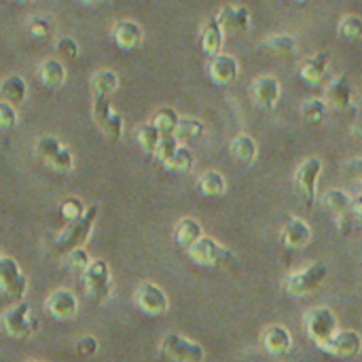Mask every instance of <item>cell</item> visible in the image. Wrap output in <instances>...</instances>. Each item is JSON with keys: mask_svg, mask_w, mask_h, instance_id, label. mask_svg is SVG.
Listing matches in <instances>:
<instances>
[{"mask_svg": "<svg viewBox=\"0 0 362 362\" xmlns=\"http://www.w3.org/2000/svg\"><path fill=\"white\" fill-rule=\"evenodd\" d=\"M98 212L100 208L93 204L85 210L83 218L74 221V223H68L66 229L55 238L53 242V252L59 255V257H66L70 250L74 248H83L87 244V240L91 238L93 233V225H95V218H98Z\"/></svg>", "mask_w": 362, "mask_h": 362, "instance_id": "cell-1", "label": "cell"}, {"mask_svg": "<svg viewBox=\"0 0 362 362\" xmlns=\"http://www.w3.org/2000/svg\"><path fill=\"white\" fill-rule=\"evenodd\" d=\"M327 278H329V267L325 263H312L299 272L288 274L282 280V291L291 297H305V295L318 291Z\"/></svg>", "mask_w": 362, "mask_h": 362, "instance_id": "cell-2", "label": "cell"}, {"mask_svg": "<svg viewBox=\"0 0 362 362\" xmlns=\"http://www.w3.org/2000/svg\"><path fill=\"white\" fill-rule=\"evenodd\" d=\"M303 329H305L308 339L320 348L325 341H329L339 331V322L331 308L318 305V308L308 310V314L303 316Z\"/></svg>", "mask_w": 362, "mask_h": 362, "instance_id": "cell-3", "label": "cell"}, {"mask_svg": "<svg viewBox=\"0 0 362 362\" xmlns=\"http://www.w3.org/2000/svg\"><path fill=\"white\" fill-rule=\"evenodd\" d=\"M0 327L4 335H8L11 339H30L36 333L38 322L30 318V305L25 301H19L2 312Z\"/></svg>", "mask_w": 362, "mask_h": 362, "instance_id": "cell-4", "label": "cell"}, {"mask_svg": "<svg viewBox=\"0 0 362 362\" xmlns=\"http://www.w3.org/2000/svg\"><path fill=\"white\" fill-rule=\"evenodd\" d=\"M322 174V159L320 157H308L299 163V168L295 170L293 176V185L297 195L303 199V204L308 208H312V204L316 202V193H318V180Z\"/></svg>", "mask_w": 362, "mask_h": 362, "instance_id": "cell-5", "label": "cell"}, {"mask_svg": "<svg viewBox=\"0 0 362 362\" xmlns=\"http://www.w3.org/2000/svg\"><path fill=\"white\" fill-rule=\"evenodd\" d=\"M187 255H189V259H191L195 265H199V267H210V269H214V267H225V265H229V263L233 261L231 250L225 248L218 240L208 238V235H204L197 244H193V246L187 250Z\"/></svg>", "mask_w": 362, "mask_h": 362, "instance_id": "cell-6", "label": "cell"}, {"mask_svg": "<svg viewBox=\"0 0 362 362\" xmlns=\"http://www.w3.org/2000/svg\"><path fill=\"white\" fill-rule=\"evenodd\" d=\"M161 354L172 362H204L206 350L199 341H193L178 333H168L159 346Z\"/></svg>", "mask_w": 362, "mask_h": 362, "instance_id": "cell-7", "label": "cell"}, {"mask_svg": "<svg viewBox=\"0 0 362 362\" xmlns=\"http://www.w3.org/2000/svg\"><path fill=\"white\" fill-rule=\"evenodd\" d=\"M83 284L91 301L104 303L108 301L112 293V278H110V267L106 261H91L89 267L83 272Z\"/></svg>", "mask_w": 362, "mask_h": 362, "instance_id": "cell-8", "label": "cell"}, {"mask_svg": "<svg viewBox=\"0 0 362 362\" xmlns=\"http://www.w3.org/2000/svg\"><path fill=\"white\" fill-rule=\"evenodd\" d=\"M91 115H93L95 125H98L110 140H121V138H123L125 121H123V117L112 108V104H110L108 98H104V95L93 98Z\"/></svg>", "mask_w": 362, "mask_h": 362, "instance_id": "cell-9", "label": "cell"}, {"mask_svg": "<svg viewBox=\"0 0 362 362\" xmlns=\"http://www.w3.org/2000/svg\"><path fill=\"white\" fill-rule=\"evenodd\" d=\"M134 301L146 316H163L170 310L165 291L153 282H140L134 291Z\"/></svg>", "mask_w": 362, "mask_h": 362, "instance_id": "cell-10", "label": "cell"}, {"mask_svg": "<svg viewBox=\"0 0 362 362\" xmlns=\"http://www.w3.org/2000/svg\"><path fill=\"white\" fill-rule=\"evenodd\" d=\"M0 291L13 299H23L28 291V278L23 276L19 263L6 255H0Z\"/></svg>", "mask_w": 362, "mask_h": 362, "instance_id": "cell-11", "label": "cell"}, {"mask_svg": "<svg viewBox=\"0 0 362 362\" xmlns=\"http://www.w3.org/2000/svg\"><path fill=\"white\" fill-rule=\"evenodd\" d=\"M214 19L218 21V25H221L225 36L244 34L252 25L250 8L244 6V4H225V6H221Z\"/></svg>", "mask_w": 362, "mask_h": 362, "instance_id": "cell-12", "label": "cell"}, {"mask_svg": "<svg viewBox=\"0 0 362 362\" xmlns=\"http://www.w3.org/2000/svg\"><path fill=\"white\" fill-rule=\"evenodd\" d=\"M318 350L335 356V358H354L362 352V335L354 329L337 331L329 341H325Z\"/></svg>", "mask_w": 362, "mask_h": 362, "instance_id": "cell-13", "label": "cell"}, {"mask_svg": "<svg viewBox=\"0 0 362 362\" xmlns=\"http://www.w3.org/2000/svg\"><path fill=\"white\" fill-rule=\"evenodd\" d=\"M45 310L49 312L51 318L59 320V322H66L70 318L76 316L78 312V299L72 291L68 288H57L53 291L47 299H45Z\"/></svg>", "mask_w": 362, "mask_h": 362, "instance_id": "cell-14", "label": "cell"}, {"mask_svg": "<svg viewBox=\"0 0 362 362\" xmlns=\"http://www.w3.org/2000/svg\"><path fill=\"white\" fill-rule=\"evenodd\" d=\"M327 104L337 110V112H348L354 106V85L350 83V78L346 74L335 76L329 85H327V93H325Z\"/></svg>", "mask_w": 362, "mask_h": 362, "instance_id": "cell-15", "label": "cell"}, {"mask_svg": "<svg viewBox=\"0 0 362 362\" xmlns=\"http://www.w3.org/2000/svg\"><path fill=\"white\" fill-rule=\"evenodd\" d=\"M312 238H314L312 227L308 225V221H303L299 216H288L280 231V240H282L284 248H288V250H303L312 242Z\"/></svg>", "mask_w": 362, "mask_h": 362, "instance_id": "cell-16", "label": "cell"}, {"mask_svg": "<svg viewBox=\"0 0 362 362\" xmlns=\"http://www.w3.org/2000/svg\"><path fill=\"white\" fill-rule=\"evenodd\" d=\"M252 100L259 108L263 110H274L278 106V100H280V93H282V87H280V81L274 76V74H261L255 78L252 83Z\"/></svg>", "mask_w": 362, "mask_h": 362, "instance_id": "cell-17", "label": "cell"}, {"mask_svg": "<svg viewBox=\"0 0 362 362\" xmlns=\"http://www.w3.org/2000/svg\"><path fill=\"white\" fill-rule=\"evenodd\" d=\"M208 74L214 85H231L240 76V62L229 53H218L208 62Z\"/></svg>", "mask_w": 362, "mask_h": 362, "instance_id": "cell-18", "label": "cell"}, {"mask_svg": "<svg viewBox=\"0 0 362 362\" xmlns=\"http://www.w3.org/2000/svg\"><path fill=\"white\" fill-rule=\"evenodd\" d=\"M261 344L269 356H286L293 350V335L284 325H272L263 331Z\"/></svg>", "mask_w": 362, "mask_h": 362, "instance_id": "cell-19", "label": "cell"}, {"mask_svg": "<svg viewBox=\"0 0 362 362\" xmlns=\"http://www.w3.org/2000/svg\"><path fill=\"white\" fill-rule=\"evenodd\" d=\"M144 32L142 25L134 19H121L112 25V40L123 51H134L142 45Z\"/></svg>", "mask_w": 362, "mask_h": 362, "instance_id": "cell-20", "label": "cell"}, {"mask_svg": "<svg viewBox=\"0 0 362 362\" xmlns=\"http://www.w3.org/2000/svg\"><path fill=\"white\" fill-rule=\"evenodd\" d=\"M229 153H231V159L242 165V168H250L255 161H257V155H259V146L255 142L252 136L248 134H238L231 144H229Z\"/></svg>", "mask_w": 362, "mask_h": 362, "instance_id": "cell-21", "label": "cell"}, {"mask_svg": "<svg viewBox=\"0 0 362 362\" xmlns=\"http://www.w3.org/2000/svg\"><path fill=\"white\" fill-rule=\"evenodd\" d=\"M329 64H331V55L327 51H320L312 57H308L301 68H299V76L308 83V85H318L325 81L327 72H329Z\"/></svg>", "mask_w": 362, "mask_h": 362, "instance_id": "cell-22", "label": "cell"}, {"mask_svg": "<svg viewBox=\"0 0 362 362\" xmlns=\"http://www.w3.org/2000/svg\"><path fill=\"white\" fill-rule=\"evenodd\" d=\"M38 76H40V83L47 89H59V87H64V83L68 78V70H66V64L59 57H45L40 62Z\"/></svg>", "mask_w": 362, "mask_h": 362, "instance_id": "cell-23", "label": "cell"}, {"mask_svg": "<svg viewBox=\"0 0 362 362\" xmlns=\"http://www.w3.org/2000/svg\"><path fill=\"white\" fill-rule=\"evenodd\" d=\"M320 202L325 210H329L337 218H346L352 214V195L344 189H329L327 193H322Z\"/></svg>", "mask_w": 362, "mask_h": 362, "instance_id": "cell-24", "label": "cell"}, {"mask_svg": "<svg viewBox=\"0 0 362 362\" xmlns=\"http://www.w3.org/2000/svg\"><path fill=\"white\" fill-rule=\"evenodd\" d=\"M223 42H225V34L218 25L216 19H210L204 23L202 28V34H199V45H202V51L208 55V57H214L218 53H223Z\"/></svg>", "mask_w": 362, "mask_h": 362, "instance_id": "cell-25", "label": "cell"}, {"mask_svg": "<svg viewBox=\"0 0 362 362\" xmlns=\"http://www.w3.org/2000/svg\"><path fill=\"white\" fill-rule=\"evenodd\" d=\"M204 238V229L199 225V221L191 218V216H185L176 223L174 227V240L178 246H182L185 250H189L193 244H197L199 240Z\"/></svg>", "mask_w": 362, "mask_h": 362, "instance_id": "cell-26", "label": "cell"}, {"mask_svg": "<svg viewBox=\"0 0 362 362\" xmlns=\"http://www.w3.org/2000/svg\"><path fill=\"white\" fill-rule=\"evenodd\" d=\"M197 191L206 197H221L227 193V178L218 170H206L197 178Z\"/></svg>", "mask_w": 362, "mask_h": 362, "instance_id": "cell-27", "label": "cell"}, {"mask_svg": "<svg viewBox=\"0 0 362 362\" xmlns=\"http://www.w3.org/2000/svg\"><path fill=\"white\" fill-rule=\"evenodd\" d=\"M28 95V85L25 78L19 74H8L0 81V98L13 106L21 104Z\"/></svg>", "mask_w": 362, "mask_h": 362, "instance_id": "cell-28", "label": "cell"}, {"mask_svg": "<svg viewBox=\"0 0 362 362\" xmlns=\"http://www.w3.org/2000/svg\"><path fill=\"white\" fill-rule=\"evenodd\" d=\"M91 93L93 98L98 95H104V98H110L117 89H119V74L108 70V68H102V70H95L91 74Z\"/></svg>", "mask_w": 362, "mask_h": 362, "instance_id": "cell-29", "label": "cell"}, {"mask_svg": "<svg viewBox=\"0 0 362 362\" xmlns=\"http://www.w3.org/2000/svg\"><path fill=\"white\" fill-rule=\"evenodd\" d=\"M263 47L269 53L278 55V57H291L297 51V38L291 36V34H286V32H282V34H269L263 40Z\"/></svg>", "mask_w": 362, "mask_h": 362, "instance_id": "cell-30", "label": "cell"}, {"mask_svg": "<svg viewBox=\"0 0 362 362\" xmlns=\"http://www.w3.org/2000/svg\"><path fill=\"white\" fill-rule=\"evenodd\" d=\"M299 112L308 125H320L329 115V104L322 98H308V100H303Z\"/></svg>", "mask_w": 362, "mask_h": 362, "instance_id": "cell-31", "label": "cell"}, {"mask_svg": "<svg viewBox=\"0 0 362 362\" xmlns=\"http://www.w3.org/2000/svg\"><path fill=\"white\" fill-rule=\"evenodd\" d=\"M204 132H206L204 121H199V119H195V117H180L174 136H176V140H178L180 144H187V142L199 140V138L204 136Z\"/></svg>", "mask_w": 362, "mask_h": 362, "instance_id": "cell-32", "label": "cell"}, {"mask_svg": "<svg viewBox=\"0 0 362 362\" xmlns=\"http://www.w3.org/2000/svg\"><path fill=\"white\" fill-rule=\"evenodd\" d=\"M193 151L187 146V144H180L170 159H165L161 165L168 170V172H174V174H189L191 168H193Z\"/></svg>", "mask_w": 362, "mask_h": 362, "instance_id": "cell-33", "label": "cell"}, {"mask_svg": "<svg viewBox=\"0 0 362 362\" xmlns=\"http://www.w3.org/2000/svg\"><path fill=\"white\" fill-rule=\"evenodd\" d=\"M161 138H163V136L159 134V129H157L153 123H144V125H140L138 132H136V140H138L140 148H142L148 157H155Z\"/></svg>", "mask_w": 362, "mask_h": 362, "instance_id": "cell-34", "label": "cell"}, {"mask_svg": "<svg viewBox=\"0 0 362 362\" xmlns=\"http://www.w3.org/2000/svg\"><path fill=\"white\" fill-rule=\"evenodd\" d=\"M178 121H180V115L174 108L165 106V108H159L155 112V117H153L151 123L159 129L161 136H174V132L178 127Z\"/></svg>", "mask_w": 362, "mask_h": 362, "instance_id": "cell-35", "label": "cell"}, {"mask_svg": "<svg viewBox=\"0 0 362 362\" xmlns=\"http://www.w3.org/2000/svg\"><path fill=\"white\" fill-rule=\"evenodd\" d=\"M337 32L346 40H362V19L358 15H346L337 23Z\"/></svg>", "mask_w": 362, "mask_h": 362, "instance_id": "cell-36", "label": "cell"}, {"mask_svg": "<svg viewBox=\"0 0 362 362\" xmlns=\"http://www.w3.org/2000/svg\"><path fill=\"white\" fill-rule=\"evenodd\" d=\"M55 51L62 57V62H74L78 57V53H81V47H78L74 36L64 34V36L55 38Z\"/></svg>", "mask_w": 362, "mask_h": 362, "instance_id": "cell-37", "label": "cell"}, {"mask_svg": "<svg viewBox=\"0 0 362 362\" xmlns=\"http://www.w3.org/2000/svg\"><path fill=\"white\" fill-rule=\"evenodd\" d=\"M45 165H49L53 172H57V174H68V172H72V168H74V155H72V151L68 148V146H62Z\"/></svg>", "mask_w": 362, "mask_h": 362, "instance_id": "cell-38", "label": "cell"}, {"mask_svg": "<svg viewBox=\"0 0 362 362\" xmlns=\"http://www.w3.org/2000/svg\"><path fill=\"white\" fill-rule=\"evenodd\" d=\"M55 23L49 15H34L30 21H28V32L32 38H47L51 36Z\"/></svg>", "mask_w": 362, "mask_h": 362, "instance_id": "cell-39", "label": "cell"}, {"mask_svg": "<svg viewBox=\"0 0 362 362\" xmlns=\"http://www.w3.org/2000/svg\"><path fill=\"white\" fill-rule=\"evenodd\" d=\"M85 210H87V208H85V204H83L78 197H68V199H64L62 206H59V214H62V218H64L66 223H74V221L83 218Z\"/></svg>", "mask_w": 362, "mask_h": 362, "instance_id": "cell-40", "label": "cell"}, {"mask_svg": "<svg viewBox=\"0 0 362 362\" xmlns=\"http://www.w3.org/2000/svg\"><path fill=\"white\" fill-rule=\"evenodd\" d=\"M64 144L55 138V136H40L38 140H36V155L42 159V163H47L59 148H62Z\"/></svg>", "mask_w": 362, "mask_h": 362, "instance_id": "cell-41", "label": "cell"}, {"mask_svg": "<svg viewBox=\"0 0 362 362\" xmlns=\"http://www.w3.org/2000/svg\"><path fill=\"white\" fill-rule=\"evenodd\" d=\"M66 263H68V267L70 269H74V272H85L87 267H89V263H91V257H89V252L85 250V246L83 248H74V250H70L68 255H66Z\"/></svg>", "mask_w": 362, "mask_h": 362, "instance_id": "cell-42", "label": "cell"}, {"mask_svg": "<svg viewBox=\"0 0 362 362\" xmlns=\"http://www.w3.org/2000/svg\"><path fill=\"white\" fill-rule=\"evenodd\" d=\"M19 121L17 108L4 100H0V129H13Z\"/></svg>", "mask_w": 362, "mask_h": 362, "instance_id": "cell-43", "label": "cell"}, {"mask_svg": "<svg viewBox=\"0 0 362 362\" xmlns=\"http://www.w3.org/2000/svg\"><path fill=\"white\" fill-rule=\"evenodd\" d=\"M74 350H76V354H78V356H83V358H91V356H95V354H98L100 344H98V339H95L93 335H85V337H81V339L76 341Z\"/></svg>", "mask_w": 362, "mask_h": 362, "instance_id": "cell-44", "label": "cell"}, {"mask_svg": "<svg viewBox=\"0 0 362 362\" xmlns=\"http://www.w3.org/2000/svg\"><path fill=\"white\" fill-rule=\"evenodd\" d=\"M178 146H180V142L176 140V136H163V138H161V142H159V146H157L155 157L163 163L165 159H170V157H172V153H174Z\"/></svg>", "mask_w": 362, "mask_h": 362, "instance_id": "cell-45", "label": "cell"}, {"mask_svg": "<svg viewBox=\"0 0 362 362\" xmlns=\"http://www.w3.org/2000/svg\"><path fill=\"white\" fill-rule=\"evenodd\" d=\"M352 216L362 225V191L352 195Z\"/></svg>", "mask_w": 362, "mask_h": 362, "instance_id": "cell-46", "label": "cell"}, {"mask_svg": "<svg viewBox=\"0 0 362 362\" xmlns=\"http://www.w3.org/2000/svg\"><path fill=\"white\" fill-rule=\"evenodd\" d=\"M352 136H354V140H356V142H361L362 144V121H358V123H354V125H352Z\"/></svg>", "mask_w": 362, "mask_h": 362, "instance_id": "cell-47", "label": "cell"}, {"mask_svg": "<svg viewBox=\"0 0 362 362\" xmlns=\"http://www.w3.org/2000/svg\"><path fill=\"white\" fill-rule=\"evenodd\" d=\"M81 4H85V6H93V4H98L100 0H78Z\"/></svg>", "mask_w": 362, "mask_h": 362, "instance_id": "cell-48", "label": "cell"}, {"mask_svg": "<svg viewBox=\"0 0 362 362\" xmlns=\"http://www.w3.org/2000/svg\"><path fill=\"white\" fill-rule=\"evenodd\" d=\"M15 2H30V0H15Z\"/></svg>", "mask_w": 362, "mask_h": 362, "instance_id": "cell-49", "label": "cell"}, {"mask_svg": "<svg viewBox=\"0 0 362 362\" xmlns=\"http://www.w3.org/2000/svg\"><path fill=\"white\" fill-rule=\"evenodd\" d=\"M293 2H308V0H293Z\"/></svg>", "mask_w": 362, "mask_h": 362, "instance_id": "cell-50", "label": "cell"}, {"mask_svg": "<svg viewBox=\"0 0 362 362\" xmlns=\"http://www.w3.org/2000/svg\"><path fill=\"white\" fill-rule=\"evenodd\" d=\"M28 362H45V361H28Z\"/></svg>", "mask_w": 362, "mask_h": 362, "instance_id": "cell-51", "label": "cell"}]
</instances>
